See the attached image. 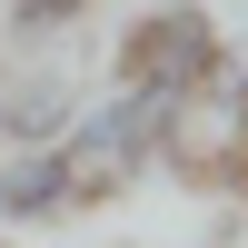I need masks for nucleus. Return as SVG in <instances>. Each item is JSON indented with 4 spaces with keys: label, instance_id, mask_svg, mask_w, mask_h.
<instances>
[{
    "label": "nucleus",
    "instance_id": "f257e3e1",
    "mask_svg": "<svg viewBox=\"0 0 248 248\" xmlns=\"http://www.w3.org/2000/svg\"><path fill=\"white\" fill-rule=\"evenodd\" d=\"M179 129H189V109H169V99H149V90L79 99L70 129H60V159H70V179H79V209L109 199V189H129V179H149L159 159L179 149Z\"/></svg>",
    "mask_w": 248,
    "mask_h": 248
},
{
    "label": "nucleus",
    "instance_id": "f03ea898",
    "mask_svg": "<svg viewBox=\"0 0 248 248\" xmlns=\"http://www.w3.org/2000/svg\"><path fill=\"white\" fill-rule=\"evenodd\" d=\"M218 70H229L218 20L199 10V0H159V10H139L129 30H119V79L109 90H149V99H169V109H199V99L218 90Z\"/></svg>",
    "mask_w": 248,
    "mask_h": 248
},
{
    "label": "nucleus",
    "instance_id": "7ed1b4c3",
    "mask_svg": "<svg viewBox=\"0 0 248 248\" xmlns=\"http://www.w3.org/2000/svg\"><path fill=\"white\" fill-rule=\"evenodd\" d=\"M70 209H79V179L60 159V139L50 149H0V229H50Z\"/></svg>",
    "mask_w": 248,
    "mask_h": 248
},
{
    "label": "nucleus",
    "instance_id": "20e7f679",
    "mask_svg": "<svg viewBox=\"0 0 248 248\" xmlns=\"http://www.w3.org/2000/svg\"><path fill=\"white\" fill-rule=\"evenodd\" d=\"M70 109H79L70 70H0V149H50Z\"/></svg>",
    "mask_w": 248,
    "mask_h": 248
},
{
    "label": "nucleus",
    "instance_id": "39448f33",
    "mask_svg": "<svg viewBox=\"0 0 248 248\" xmlns=\"http://www.w3.org/2000/svg\"><path fill=\"white\" fill-rule=\"evenodd\" d=\"M79 10H90V0H20V10H10V40H50L60 20H79Z\"/></svg>",
    "mask_w": 248,
    "mask_h": 248
}]
</instances>
